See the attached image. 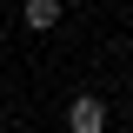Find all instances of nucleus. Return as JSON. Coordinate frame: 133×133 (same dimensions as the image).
Segmentation results:
<instances>
[{"label": "nucleus", "mask_w": 133, "mask_h": 133, "mask_svg": "<svg viewBox=\"0 0 133 133\" xmlns=\"http://www.w3.org/2000/svg\"><path fill=\"white\" fill-rule=\"evenodd\" d=\"M27 27H33V33L60 27V0H27Z\"/></svg>", "instance_id": "nucleus-2"}, {"label": "nucleus", "mask_w": 133, "mask_h": 133, "mask_svg": "<svg viewBox=\"0 0 133 133\" xmlns=\"http://www.w3.org/2000/svg\"><path fill=\"white\" fill-rule=\"evenodd\" d=\"M0 47H7V33H0Z\"/></svg>", "instance_id": "nucleus-3"}, {"label": "nucleus", "mask_w": 133, "mask_h": 133, "mask_svg": "<svg viewBox=\"0 0 133 133\" xmlns=\"http://www.w3.org/2000/svg\"><path fill=\"white\" fill-rule=\"evenodd\" d=\"M66 133H107V100H100V93L66 100Z\"/></svg>", "instance_id": "nucleus-1"}]
</instances>
